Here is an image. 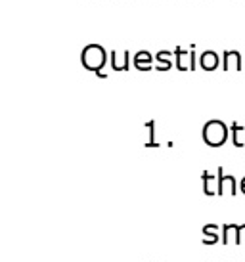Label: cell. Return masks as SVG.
<instances>
[{
    "instance_id": "cell-1",
    "label": "cell",
    "mask_w": 245,
    "mask_h": 262,
    "mask_svg": "<svg viewBox=\"0 0 245 262\" xmlns=\"http://www.w3.org/2000/svg\"><path fill=\"white\" fill-rule=\"evenodd\" d=\"M80 61H83V66L87 67L88 71L98 73V71L104 69L106 61H108V52L100 44H88L87 48L83 50V54H80Z\"/></svg>"
},
{
    "instance_id": "cell-2",
    "label": "cell",
    "mask_w": 245,
    "mask_h": 262,
    "mask_svg": "<svg viewBox=\"0 0 245 262\" xmlns=\"http://www.w3.org/2000/svg\"><path fill=\"white\" fill-rule=\"evenodd\" d=\"M203 140H205V144L211 147H220L226 144V140H228V126L222 123V121H209V123H205L203 126Z\"/></svg>"
},
{
    "instance_id": "cell-3",
    "label": "cell",
    "mask_w": 245,
    "mask_h": 262,
    "mask_svg": "<svg viewBox=\"0 0 245 262\" xmlns=\"http://www.w3.org/2000/svg\"><path fill=\"white\" fill-rule=\"evenodd\" d=\"M236 195V180L232 174H224L222 168H218V195Z\"/></svg>"
},
{
    "instance_id": "cell-4",
    "label": "cell",
    "mask_w": 245,
    "mask_h": 262,
    "mask_svg": "<svg viewBox=\"0 0 245 262\" xmlns=\"http://www.w3.org/2000/svg\"><path fill=\"white\" fill-rule=\"evenodd\" d=\"M218 241H222V235L218 233V226L216 224H207L203 226V245H216Z\"/></svg>"
},
{
    "instance_id": "cell-5",
    "label": "cell",
    "mask_w": 245,
    "mask_h": 262,
    "mask_svg": "<svg viewBox=\"0 0 245 262\" xmlns=\"http://www.w3.org/2000/svg\"><path fill=\"white\" fill-rule=\"evenodd\" d=\"M222 243L224 245H230V243L241 245V241H239V226H236V224L222 226Z\"/></svg>"
},
{
    "instance_id": "cell-6",
    "label": "cell",
    "mask_w": 245,
    "mask_h": 262,
    "mask_svg": "<svg viewBox=\"0 0 245 262\" xmlns=\"http://www.w3.org/2000/svg\"><path fill=\"white\" fill-rule=\"evenodd\" d=\"M203 191L205 195H218V176L211 174V172H203Z\"/></svg>"
},
{
    "instance_id": "cell-7",
    "label": "cell",
    "mask_w": 245,
    "mask_h": 262,
    "mask_svg": "<svg viewBox=\"0 0 245 262\" xmlns=\"http://www.w3.org/2000/svg\"><path fill=\"white\" fill-rule=\"evenodd\" d=\"M199 66H201V69H205V71H215L216 67H218V54L213 50L203 52L201 58H199Z\"/></svg>"
},
{
    "instance_id": "cell-8",
    "label": "cell",
    "mask_w": 245,
    "mask_h": 262,
    "mask_svg": "<svg viewBox=\"0 0 245 262\" xmlns=\"http://www.w3.org/2000/svg\"><path fill=\"white\" fill-rule=\"evenodd\" d=\"M134 66L140 69V71H150L153 67V58L150 52H138L134 56Z\"/></svg>"
},
{
    "instance_id": "cell-9",
    "label": "cell",
    "mask_w": 245,
    "mask_h": 262,
    "mask_svg": "<svg viewBox=\"0 0 245 262\" xmlns=\"http://www.w3.org/2000/svg\"><path fill=\"white\" fill-rule=\"evenodd\" d=\"M224 69H241V56L238 52H224Z\"/></svg>"
},
{
    "instance_id": "cell-10",
    "label": "cell",
    "mask_w": 245,
    "mask_h": 262,
    "mask_svg": "<svg viewBox=\"0 0 245 262\" xmlns=\"http://www.w3.org/2000/svg\"><path fill=\"white\" fill-rule=\"evenodd\" d=\"M232 140H234L236 147H245V126L232 123Z\"/></svg>"
},
{
    "instance_id": "cell-11",
    "label": "cell",
    "mask_w": 245,
    "mask_h": 262,
    "mask_svg": "<svg viewBox=\"0 0 245 262\" xmlns=\"http://www.w3.org/2000/svg\"><path fill=\"white\" fill-rule=\"evenodd\" d=\"M113 69L115 71H127L129 69V61H127V54H125V58L121 59V56L113 52Z\"/></svg>"
},
{
    "instance_id": "cell-12",
    "label": "cell",
    "mask_w": 245,
    "mask_h": 262,
    "mask_svg": "<svg viewBox=\"0 0 245 262\" xmlns=\"http://www.w3.org/2000/svg\"><path fill=\"white\" fill-rule=\"evenodd\" d=\"M167 56H171V54H167V52H159L157 54V59H159V71H167V69H171V59H167Z\"/></svg>"
},
{
    "instance_id": "cell-13",
    "label": "cell",
    "mask_w": 245,
    "mask_h": 262,
    "mask_svg": "<svg viewBox=\"0 0 245 262\" xmlns=\"http://www.w3.org/2000/svg\"><path fill=\"white\" fill-rule=\"evenodd\" d=\"M239 241H241V243L245 241V224L239 226Z\"/></svg>"
},
{
    "instance_id": "cell-14",
    "label": "cell",
    "mask_w": 245,
    "mask_h": 262,
    "mask_svg": "<svg viewBox=\"0 0 245 262\" xmlns=\"http://www.w3.org/2000/svg\"><path fill=\"white\" fill-rule=\"evenodd\" d=\"M239 189H241V193L245 195V178L241 180V186H239Z\"/></svg>"
}]
</instances>
